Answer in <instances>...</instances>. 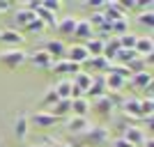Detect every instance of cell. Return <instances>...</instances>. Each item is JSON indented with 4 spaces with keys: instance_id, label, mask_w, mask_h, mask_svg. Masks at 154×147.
I'll return each instance as SVG.
<instances>
[{
    "instance_id": "f546056e",
    "label": "cell",
    "mask_w": 154,
    "mask_h": 147,
    "mask_svg": "<svg viewBox=\"0 0 154 147\" xmlns=\"http://www.w3.org/2000/svg\"><path fill=\"white\" fill-rule=\"evenodd\" d=\"M152 113H154V101L149 99V96L140 99V117H149Z\"/></svg>"
},
{
    "instance_id": "7402d4cb",
    "label": "cell",
    "mask_w": 154,
    "mask_h": 147,
    "mask_svg": "<svg viewBox=\"0 0 154 147\" xmlns=\"http://www.w3.org/2000/svg\"><path fill=\"white\" fill-rule=\"evenodd\" d=\"M35 19V12L26 9V7H19L16 12H14V21H16V26L19 28H28V23Z\"/></svg>"
},
{
    "instance_id": "4fadbf2b",
    "label": "cell",
    "mask_w": 154,
    "mask_h": 147,
    "mask_svg": "<svg viewBox=\"0 0 154 147\" xmlns=\"http://www.w3.org/2000/svg\"><path fill=\"white\" fill-rule=\"evenodd\" d=\"M129 83H131V87L134 90H145V87H149L152 85V71L149 69H145V71H140V74H134V76L129 78Z\"/></svg>"
},
{
    "instance_id": "f1b7e54d",
    "label": "cell",
    "mask_w": 154,
    "mask_h": 147,
    "mask_svg": "<svg viewBox=\"0 0 154 147\" xmlns=\"http://www.w3.org/2000/svg\"><path fill=\"white\" fill-rule=\"evenodd\" d=\"M138 23L145 28H152L154 26V9L149 7V9H145V12H140V16H138Z\"/></svg>"
},
{
    "instance_id": "4316f807",
    "label": "cell",
    "mask_w": 154,
    "mask_h": 147,
    "mask_svg": "<svg viewBox=\"0 0 154 147\" xmlns=\"http://www.w3.org/2000/svg\"><path fill=\"white\" fill-rule=\"evenodd\" d=\"M55 87V92H58V96L60 99H69V94H71V78H62L58 85H53Z\"/></svg>"
},
{
    "instance_id": "d590c367",
    "label": "cell",
    "mask_w": 154,
    "mask_h": 147,
    "mask_svg": "<svg viewBox=\"0 0 154 147\" xmlns=\"http://www.w3.org/2000/svg\"><path fill=\"white\" fill-rule=\"evenodd\" d=\"M140 147H154V140H152V138H149V136H147V138H145V142H143Z\"/></svg>"
},
{
    "instance_id": "44dd1931",
    "label": "cell",
    "mask_w": 154,
    "mask_h": 147,
    "mask_svg": "<svg viewBox=\"0 0 154 147\" xmlns=\"http://www.w3.org/2000/svg\"><path fill=\"white\" fill-rule=\"evenodd\" d=\"M122 110H124V115H129V117H140V99H136V96L124 99Z\"/></svg>"
},
{
    "instance_id": "52a82bcc",
    "label": "cell",
    "mask_w": 154,
    "mask_h": 147,
    "mask_svg": "<svg viewBox=\"0 0 154 147\" xmlns=\"http://www.w3.org/2000/svg\"><path fill=\"white\" fill-rule=\"evenodd\" d=\"M90 127H92V124H90V120H88V117L69 115V120H67V131H69V133H85Z\"/></svg>"
},
{
    "instance_id": "9a60e30c",
    "label": "cell",
    "mask_w": 154,
    "mask_h": 147,
    "mask_svg": "<svg viewBox=\"0 0 154 147\" xmlns=\"http://www.w3.org/2000/svg\"><path fill=\"white\" fill-rule=\"evenodd\" d=\"M69 103H71V115L88 117V113H90V99H88V96H78V99H69Z\"/></svg>"
},
{
    "instance_id": "f35d334b",
    "label": "cell",
    "mask_w": 154,
    "mask_h": 147,
    "mask_svg": "<svg viewBox=\"0 0 154 147\" xmlns=\"http://www.w3.org/2000/svg\"><path fill=\"white\" fill-rule=\"evenodd\" d=\"M37 147H51V145H37Z\"/></svg>"
},
{
    "instance_id": "4dcf8cb0",
    "label": "cell",
    "mask_w": 154,
    "mask_h": 147,
    "mask_svg": "<svg viewBox=\"0 0 154 147\" xmlns=\"http://www.w3.org/2000/svg\"><path fill=\"white\" fill-rule=\"evenodd\" d=\"M88 23L92 26V30H97L101 23H106V19H103V12H92V14H90V19H88Z\"/></svg>"
},
{
    "instance_id": "83f0119b",
    "label": "cell",
    "mask_w": 154,
    "mask_h": 147,
    "mask_svg": "<svg viewBox=\"0 0 154 147\" xmlns=\"http://www.w3.org/2000/svg\"><path fill=\"white\" fill-rule=\"evenodd\" d=\"M58 101H60V96H58V92H55V87H48L44 92V96H42V106H46V108H53Z\"/></svg>"
},
{
    "instance_id": "8fae6325",
    "label": "cell",
    "mask_w": 154,
    "mask_h": 147,
    "mask_svg": "<svg viewBox=\"0 0 154 147\" xmlns=\"http://www.w3.org/2000/svg\"><path fill=\"white\" fill-rule=\"evenodd\" d=\"M76 23H78L76 16H64V19H58V26H55V30L60 32V37H74Z\"/></svg>"
},
{
    "instance_id": "74e56055",
    "label": "cell",
    "mask_w": 154,
    "mask_h": 147,
    "mask_svg": "<svg viewBox=\"0 0 154 147\" xmlns=\"http://www.w3.org/2000/svg\"><path fill=\"white\" fill-rule=\"evenodd\" d=\"M51 147H71V145H67V142H58V140H53V142H51Z\"/></svg>"
},
{
    "instance_id": "ac0fdd59",
    "label": "cell",
    "mask_w": 154,
    "mask_h": 147,
    "mask_svg": "<svg viewBox=\"0 0 154 147\" xmlns=\"http://www.w3.org/2000/svg\"><path fill=\"white\" fill-rule=\"evenodd\" d=\"M92 76H94V74H88L85 69H81V71L76 74V76L71 78V83H74V85H76V87H78V90H81V92L85 94V92H88V87L92 85Z\"/></svg>"
},
{
    "instance_id": "30bf717a",
    "label": "cell",
    "mask_w": 154,
    "mask_h": 147,
    "mask_svg": "<svg viewBox=\"0 0 154 147\" xmlns=\"http://www.w3.org/2000/svg\"><path fill=\"white\" fill-rule=\"evenodd\" d=\"M44 51L51 55L53 60H64V51H67V46H64L62 39H48L44 46Z\"/></svg>"
},
{
    "instance_id": "277c9868",
    "label": "cell",
    "mask_w": 154,
    "mask_h": 147,
    "mask_svg": "<svg viewBox=\"0 0 154 147\" xmlns=\"http://www.w3.org/2000/svg\"><path fill=\"white\" fill-rule=\"evenodd\" d=\"M51 69L55 71V74H60V76H76L78 71H81V64L76 62H69V60H55V62L51 64Z\"/></svg>"
},
{
    "instance_id": "5bb4252c",
    "label": "cell",
    "mask_w": 154,
    "mask_h": 147,
    "mask_svg": "<svg viewBox=\"0 0 154 147\" xmlns=\"http://www.w3.org/2000/svg\"><path fill=\"white\" fill-rule=\"evenodd\" d=\"M28 60H30V62L35 64V67H39V69H51V64L55 62V60H53L51 55H48V53L44 51V48L35 51V53H32V55H30Z\"/></svg>"
},
{
    "instance_id": "ab89813d",
    "label": "cell",
    "mask_w": 154,
    "mask_h": 147,
    "mask_svg": "<svg viewBox=\"0 0 154 147\" xmlns=\"http://www.w3.org/2000/svg\"><path fill=\"white\" fill-rule=\"evenodd\" d=\"M88 147H90V145H88Z\"/></svg>"
},
{
    "instance_id": "ffe728a7",
    "label": "cell",
    "mask_w": 154,
    "mask_h": 147,
    "mask_svg": "<svg viewBox=\"0 0 154 147\" xmlns=\"http://www.w3.org/2000/svg\"><path fill=\"white\" fill-rule=\"evenodd\" d=\"M74 37H78V39H92L94 37V30H92V26L88 23V19H78V23H76V30H74Z\"/></svg>"
},
{
    "instance_id": "7c38bea8",
    "label": "cell",
    "mask_w": 154,
    "mask_h": 147,
    "mask_svg": "<svg viewBox=\"0 0 154 147\" xmlns=\"http://www.w3.org/2000/svg\"><path fill=\"white\" fill-rule=\"evenodd\" d=\"M28 120H30L35 127H39V129H51V127L58 124V117L51 115V113H35V115L28 117Z\"/></svg>"
},
{
    "instance_id": "836d02e7",
    "label": "cell",
    "mask_w": 154,
    "mask_h": 147,
    "mask_svg": "<svg viewBox=\"0 0 154 147\" xmlns=\"http://www.w3.org/2000/svg\"><path fill=\"white\" fill-rule=\"evenodd\" d=\"M113 147H134V145H131L129 140H124L122 136H120V138H115V140H113Z\"/></svg>"
},
{
    "instance_id": "ba28073f",
    "label": "cell",
    "mask_w": 154,
    "mask_h": 147,
    "mask_svg": "<svg viewBox=\"0 0 154 147\" xmlns=\"http://www.w3.org/2000/svg\"><path fill=\"white\" fill-rule=\"evenodd\" d=\"M85 138H88L90 147L99 145V142H106L108 140V129L106 127H90L88 131H85Z\"/></svg>"
},
{
    "instance_id": "8d00e7d4",
    "label": "cell",
    "mask_w": 154,
    "mask_h": 147,
    "mask_svg": "<svg viewBox=\"0 0 154 147\" xmlns=\"http://www.w3.org/2000/svg\"><path fill=\"white\" fill-rule=\"evenodd\" d=\"M143 120H145V127H147V131H152V115H149V117H143Z\"/></svg>"
},
{
    "instance_id": "d6a6232c",
    "label": "cell",
    "mask_w": 154,
    "mask_h": 147,
    "mask_svg": "<svg viewBox=\"0 0 154 147\" xmlns=\"http://www.w3.org/2000/svg\"><path fill=\"white\" fill-rule=\"evenodd\" d=\"M26 30H28V32H35V35H39V32H44V30H46V26H44V23H42V21L37 19V16H35V19H32L30 23H28V28H26Z\"/></svg>"
},
{
    "instance_id": "484cf974",
    "label": "cell",
    "mask_w": 154,
    "mask_h": 147,
    "mask_svg": "<svg viewBox=\"0 0 154 147\" xmlns=\"http://www.w3.org/2000/svg\"><path fill=\"white\" fill-rule=\"evenodd\" d=\"M136 41H138V35H134V32H127V35H122V37H117L120 48H127V51H134Z\"/></svg>"
},
{
    "instance_id": "7a4b0ae2",
    "label": "cell",
    "mask_w": 154,
    "mask_h": 147,
    "mask_svg": "<svg viewBox=\"0 0 154 147\" xmlns=\"http://www.w3.org/2000/svg\"><path fill=\"white\" fill-rule=\"evenodd\" d=\"M122 138L124 140H129L134 147H140L143 142H145V129H140V127H131V124H127V127L122 129Z\"/></svg>"
},
{
    "instance_id": "8992f818",
    "label": "cell",
    "mask_w": 154,
    "mask_h": 147,
    "mask_svg": "<svg viewBox=\"0 0 154 147\" xmlns=\"http://www.w3.org/2000/svg\"><path fill=\"white\" fill-rule=\"evenodd\" d=\"M90 108L94 110V113H99V115H103V117H110L113 113H115V106L108 101V96H106V94H103V96H97V99H92Z\"/></svg>"
},
{
    "instance_id": "9c48e42d",
    "label": "cell",
    "mask_w": 154,
    "mask_h": 147,
    "mask_svg": "<svg viewBox=\"0 0 154 147\" xmlns=\"http://www.w3.org/2000/svg\"><path fill=\"white\" fill-rule=\"evenodd\" d=\"M83 67H88V74H92V71H101V74H106V71L110 69V60H106V58H88L83 64H81V69Z\"/></svg>"
},
{
    "instance_id": "603a6c76",
    "label": "cell",
    "mask_w": 154,
    "mask_h": 147,
    "mask_svg": "<svg viewBox=\"0 0 154 147\" xmlns=\"http://www.w3.org/2000/svg\"><path fill=\"white\" fill-rule=\"evenodd\" d=\"M51 115H55L58 120H60V117H69L71 115V103H69V99H60V101L51 108Z\"/></svg>"
},
{
    "instance_id": "3957f363",
    "label": "cell",
    "mask_w": 154,
    "mask_h": 147,
    "mask_svg": "<svg viewBox=\"0 0 154 147\" xmlns=\"http://www.w3.org/2000/svg\"><path fill=\"white\" fill-rule=\"evenodd\" d=\"M88 58H90V53L85 51L83 44H71V46H67V51H64V60L76 62V64H83Z\"/></svg>"
},
{
    "instance_id": "d4e9b609",
    "label": "cell",
    "mask_w": 154,
    "mask_h": 147,
    "mask_svg": "<svg viewBox=\"0 0 154 147\" xmlns=\"http://www.w3.org/2000/svg\"><path fill=\"white\" fill-rule=\"evenodd\" d=\"M129 32V19L127 16H122V19H117L110 23V35H115V37H122V35H127Z\"/></svg>"
},
{
    "instance_id": "d6986e66",
    "label": "cell",
    "mask_w": 154,
    "mask_h": 147,
    "mask_svg": "<svg viewBox=\"0 0 154 147\" xmlns=\"http://www.w3.org/2000/svg\"><path fill=\"white\" fill-rule=\"evenodd\" d=\"M140 58H147V55H154V44H152V37H138L136 41V48H134Z\"/></svg>"
},
{
    "instance_id": "1f68e13d",
    "label": "cell",
    "mask_w": 154,
    "mask_h": 147,
    "mask_svg": "<svg viewBox=\"0 0 154 147\" xmlns=\"http://www.w3.org/2000/svg\"><path fill=\"white\" fill-rule=\"evenodd\" d=\"M39 5L44 7V9H48V12L58 14V12H60V7H62V2H58V0H39Z\"/></svg>"
},
{
    "instance_id": "e575fe53",
    "label": "cell",
    "mask_w": 154,
    "mask_h": 147,
    "mask_svg": "<svg viewBox=\"0 0 154 147\" xmlns=\"http://www.w3.org/2000/svg\"><path fill=\"white\" fill-rule=\"evenodd\" d=\"M7 9H12V2L9 0H0V14L7 12Z\"/></svg>"
},
{
    "instance_id": "2e32d148",
    "label": "cell",
    "mask_w": 154,
    "mask_h": 147,
    "mask_svg": "<svg viewBox=\"0 0 154 147\" xmlns=\"http://www.w3.org/2000/svg\"><path fill=\"white\" fill-rule=\"evenodd\" d=\"M85 94L92 96V99H97V96H103V94H106V78H103L101 74L92 76V85L88 87V92H85Z\"/></svg>"
},
{
    "instance_id": "5b68a950",
    "label": "cell",
    "mask_w": 154,
    "mask_h": 147,
    "mask_svg": "<svg viewBox=\"0 0 154 147\" xmlns=\"http://www.w3.org/2000/svg\"><path fill=\"white\" fill-rule=\"evenodd\" d=\"M0 41L5 46H9V48H16V46H21L26 39H23V35H21L16 28H7V30H0Z\"/></svg>"
},
{
    "instance_id": "cb8c5ba5",
    "label": "cell",
    "mask_w": 154,
    "mask_h": 147,
    "mask_svg": "<svg viewBox=\"0 0 154 147\" xmlns=\"http://www.w3.org/2000/svg\"><path fill=\"white\" fill-rule=\"evenodd\" d=\"M83 46H85V51L90 53V58H99V55L103 53V41H101V39H97V37L88 39Z\"/></svg>"
},
{
    "instance_id": "e0dca14e",
    "label": "cell",
    "mask_w": 154,
    "mask_h": 147,
    "mask_svg": "<svg viewBox=\"0 0 154 147\" xmlns=\"http://www.w3.org/2000/svg\"><path fill=\"white\" fill-rule=\"evenodd\" d=\"M28 129H30V120H28L26 113H21L16 120H14V136L19 138V140H26L28 136Z\"/></svg>"
},
{
    "instance_id": "6da1fadb",
    "label": "cell",
    "mask_w": 154,
    "mask_h": 147,
    "mask_svg": "<svg viewBox=\"0 0 154 147\" xmlns=\"http://www.w3.org/2000/svg\"><path fill=\"white\" fill-rule=\"evenodd\" d=\"M28 60L26 51H21V48H7V51L0 53V64H5L7 69H16L21 64Z\"/></svg>"
}]
</instances>
